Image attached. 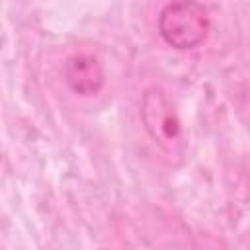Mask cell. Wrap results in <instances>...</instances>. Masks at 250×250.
I'll return each instance as SVG.
<instances>
[{
	"mask_svg": "<svg viewBox=\"0 0 250 250\" xmlns=\"http://www.w3.org/2000/svg\"><path fill=\"white\" fill-rule=\"evenodd\" d=\"M141 119L148 137L166 152L182 146V121L166 92L158 86L145 90L141 98Z\"/></svg>",
	"mask_w": 250,
	"mask_h": 250,
	"instance_id": "7a4b0ae2",
	"label": "cell"
},
{
	"mask_svg": "<svg viewBox=\"0 0 250 250\" xmlns=\"http://www.w3.org/2000/svg\"><path fill=\"white\" fill-rule=\"evenodd\" d=\"M211 29L207 8L199 0H174L166 4L158 16L160 37L178 51L199 47Z\"/></svg>",
	"mask_w": 250,
	"mask_h": 250,
	"instance_id": "6da1fadb",
	"label": "cell"
},
{
	"mask_svg": "<svg viewBox=\"0 0 250 250\" xmlns=\"http://www.w3.org/2000/svg\"><path fill=\"white\" fill-rule=\"evenodd\" d=\"M64 76L70 90L80 96H92L100 92L105 80L104 64L100 62V59L86 53H76L68 57L64 66Z\"/></svg>",
	"mask_w": 250,
	"mask_h": 250,
	"instance_id": "3957f363",
	"label": "cell"
}]
</instances>
